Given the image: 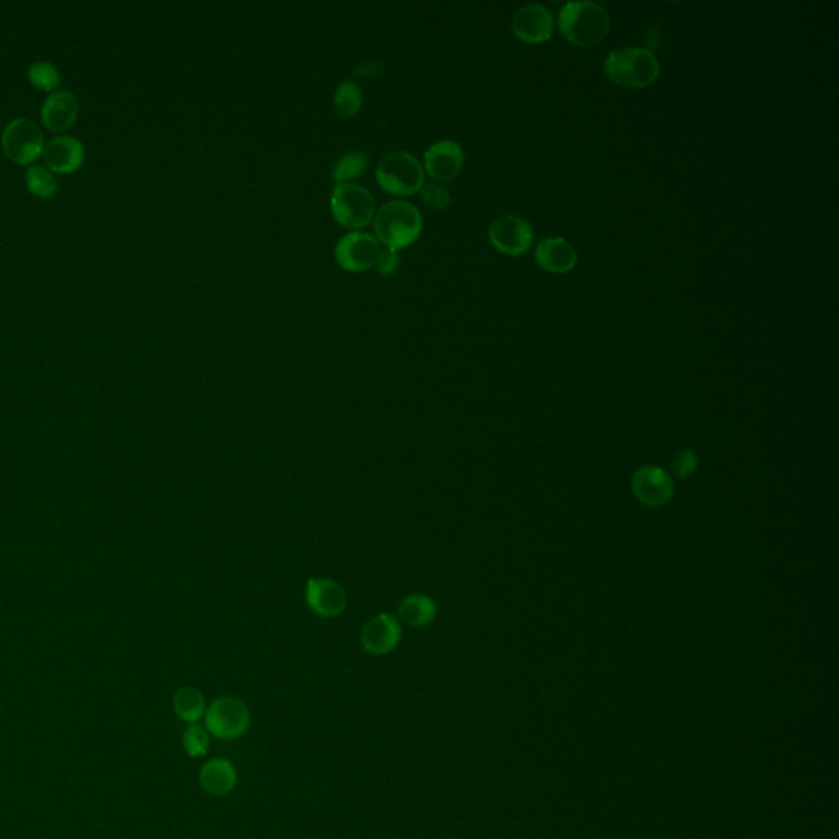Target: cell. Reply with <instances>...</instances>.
Returning <instances> with one entry per match:
<instances>
[{
    "mask_svg": "<svg viewBox=\"0 0 839 839\" xmlns=\"http://www.w3.org/2000/svg\"><path fill=\"white\" fill-rule=\"evenodd\" d=\"M511 32L523 43H546L555 33V19L551 12L539 4H531L517 10L511 20Z\"/></svg>",
    "mask_w": 839,
    "mask_h": 839,
    "instance_id": "11",
    "label": "cell"
},
{
    "mask_svg": "<svg viewBox=\"0 0 839 839\" xmlns=\"http://www.w3.org/2000/svg\"><path fill=\"white\" fill-rule=\"evenodd\" d=\"M27 185L30 191L33 192L37 197L48 199L53 197L58 189L59 183L56 179L55 174L51 173L46 166H32L27 171Z\"/></svg>",
    "mask_w": 839,
    "mask_h": 839,
    "instance_id": "23",
    "label": "cell"
},
{
    "mask_svg": "<svg viewBox=\"0 0 839 839\" xmlns=\"http://www.w3.org/2000/svg\"><path fill=\"white\" fill-rule=\"evenodd\" d=\"M379 251L381 248L374 235L363 230L349 231L338 239L335 261L347 273H365L375 265Z\"/></svg>",
    "mask_w": 839,
    "mask_h": 839,
    "instance_id": "8",
    "label": "cell"
},
{
    "mask_svg": "<svg viewBox=\"0 0 839 839\" xmlns=\"http://www.w3.org/2000/svg\"><path fill=\"white\" fill-rule=\"evenodd\" d=\"M329 210L341 227L357 231L374 220L375 201L373 194L359 184H335L329 194Z\"/></svg>",
    "mask_w": 839,
    "mask_h": 839,
    "instance_id": "5",
    "label": "cell"
},
{
    "mask_svg": "<svg viewBox=\"0 0 839 839\" xmlns=\"http://www.w3.org/2000/svg\"><path fill=\"white\" fill-rule=\"evenodd\" d=\"M695 465H697V459H695L692 453H690V451H684V453L679 455L677 461H675V473L679 475H682V477H684V475H689L692 473L693 469L697 467Z\"/></svg>",
    "mask_w": 839,
    "mask_h": 839,
    "instance_id": "29",
    "label": "cell"
},
{
    "mask_svg": "<svg viewBox=\"0 0 839 839\" xmlns=\"http://www.w3.org/2000/svg\"><path fill=\"white\" fill-rule=\"evenodd\" d=\"M46 166L55 173H74L83 166L84 147L77 138L61 135L48 141L43 149Z\"/></svg>",
    "mask_w": 839,
    "mask_h": 839,
    "instance_id": "15",
    "label": "cell"
},
{
    "mask_svg": "<svg viewBox=\"0 0 839 839\" xmlns=\"http://www.w3.org/2000/svg\"><path fill=\"white\" fill-rule=\"evenodd\" d=\"M79 112V102L71 91H56L41 107V122L53 131H64L73 125Z\"/></svg>",
    "mask_w": 839,
    "mask_h": 839,
    "instance_id": "16",
    "label": "cell"
},
{
    "mask_svg": "<svg viewBox=\"0 0 839 839\" xmlns=\"http://www.w3.org/2000/svg\"><path fill=\"white\" fill-rule=\"evenodd\" d=\"M375 266H377V271L381 273V275H383V277H391V275L397 273L399 267H401V255H399V251L391 249V248L381 249V251H379V256H377Z\"/></svg>",
    "mask_w": 839,
    "mask_h": 839,
    "instance_id": "27",
    "label": "cell"
},
{
    "mask_svg": "<svg viewBox=\"0 0 839 839\" xmlns=\"http://www.w3.org/2000/svg\"><path fill=\"white\" fill-rule=\"evenodd\" d=\"M489 241L502 255H525L533 247L535 230L527 220L517 215H507L495 220L491 225Z\"/></svg>",
    "mask_w": 839,
    "mask_h": 839,
    "instance_id": "9",
    "label": "cell"
},
{
    "mask_svg": "<svg viewBox=\"0 0 839 839\" xmlns=\"http://www.w3.org/2000/svg\"><path fill=\"white\" fill-rule=\"evenodd\" d=\"M383 69L385 68H383V61L377 59V58H373V59H367L365 63L359 64L355 69V74L371 79V77H379L383 73Z\"/></svg>",
    "mask_w": 839,
    "mask_h": 839,
    "instance_id": "28",
    "label": "cell"
},
{
    "mask_svg": "<svg viewBox=\"0 0 839 839\" xmlns=\"http://www.w3.org/2000/svg\"><path fill=\"white\" fill-rule=\"evenodd\" d=\"M2 149L10 161L19 165L33 163L43 155V133L35 122L30 119H14L9 122L0 137Z\"/></svg>",
    "mask_w": 839,
    "mask_h": 839,
    "instance_id": "7",
    "label": "cell"
},
{
    "mask_svg": "<svg viewBox=\"0 0 839 839\" xmlns=\"http://www.w3.org/2000/svg\"><path fill=\"white\" fill-rule=\"evenodd\" d=\"M397 613H399L401 621L407 623L409 627L421 628L437 618L438 610H437V603L433 602V599H429V595L415 593L401 600Z\"/></svg>",
    "mask_w": 839,
    "mask_h": 839,
    "instance_id": "19",
    "label": "cell"
},
{
    "mask_svg": "<svg viewBox=\"0 0 839 839\" xmlns=\"http://www.w3.org/2000/svg\"><path fill=\"white\" fill-rule=\"evenodd\" d=\"M183 744L185 753L191 757H202L209 751V731L201 725H189L184 731Z\"/></svg>",
    "mask_w": 839,
    "mask_h": 839,
    "instance_id": "25",
    "label": "cell"
},
{
    "mask_svg": "<svg viewBox=\"0 0 839 839\" xmlns=\"http://www.w3.org/2000/svg\"><path fill=\"white\" fill-rule=\"evenodd\" d=\"M610 25L609 12L597 2H567L557 17L563 37L581 48L599 45L609 35Z\"/></svg>",
    "mask_w": 839,
    "mask_h": 839,
    "instance_id": "1",
    "label": "cell"
},
{
    "mask_svg": "<svg viewBox=\"0 0 839 839\" xmlns=\"http://www.w3.org/2000/svg\"><path fill=\"white\" fill-rule=\"evenodd\" d=\"M249 723L251 713L239 697H219L205 712V730L221 741L241 738L249 728Z\"/></svg>",
    "mask_w": 839,
    "mask_h": 839,
    "instance_id": "6",
    "label": "cell"
},
{
    "mask_svg": "<svg viewBox=\"0 0 839 839\" xmlns=\"http://www.w3.org/2000/svg\"><path fill=\"white\" fill-rule=\"evenodd\" d=\"M369 167V156L365 155L361 149L347 151L345 155L339 156L333 169H331V177L337 184L353 183L365 176Z\"/></svg>",
    "mask_w": 839,
    "mask_h": 839,
    "instance_id": "22",
    "label": "cell"
},
{
    "mask_svg": "<svg viewBox=\"0 0 839 839\" xmlns=\"http://www.w3.org/2000/svg\"><path fill=\"white\" fill-rule=\"evenodd\" d=\"M420 199L429 209L443 210L451 203V194L441 184L427 183L420 189Z\"/></svg>",
    "mask_w": 839,
    "mask_h": 839,
    "instance_id": "26",
    "label": "cell"
},
{
    "mask_svg": "<svg viewBox=\"0 0 839 839\" xmlns=\"http://www.w3.org/2000/svg\"><path fill=\"white\" fill-rule=\"evenodd\" d=\"M199 782L202 789L212 797H225L237 787V769L225 757L210 759L202 766Z\"/></svg>",
    "mask_w": 839,
    "mask_h": 839,
    "instance_id": "17",
    "label": "cell"
},
{
    "mask_svg": "<svg viewBox=\"0 0 839 839\" xmlns=\"http://www.w3.org/2000/svg\"><path fill=\"white\" fill-rule=\"evenodd\" d=\"M305 600L313 613L323 618H335L347 605L345 589L333 579L311 577L307 581Z\"/></svg>",
    "mask_w": 839,
    "mask_h": 839,
    "instance_id": "12",
    "label": "cell"
},
{
    "mask_svg": "<svg viewBox=\"0 0 839 839\" xmlns=\"http://www.w3.org/2000/svg\"><path fill=\"white\" fill-rule=\"evenodd\" d=\"M28 79L35 87L43 89V91H53L61 83V76L58 73V69L53 64L46 63V61H37L32 64L28 69Z\"/></svg>",
    "mask_w": 839,
    "mask_h": 839,
    "instance_id": "24",
    "label": "cell"
},
{
    "mask_svg": "<svg viewBox=\"0 0 839 839\" xmlns=\"http://www.w3.org/2000/svg\"><path fill=\"white\" fill-rule=\"evenodd\" d=\"M659 71L656 55L645 48L615 50L603 63V73L611 83L627 89L649 87L656 83Z\"/></svg>",
    "mask_w": 839,
    "mask_h": 839,
    "instance_id": "3",
    "label": "cell"
},
{
    "mask_svg": "<svg viewBox=\"0 0 839 839\" xmlns=\"http://www.w3.org/2000/svg\"><path fill=\"white\" fill-rule=\"evenodd\" d=\"M401 627L399 620L389 613H379L367 621L361 631V645L365 653L383 656L392 653L401 643Z\"/></svg>",
    "mask_w": 839,
    "mask_h": 839,
    "instance_id": "13",
    "label": "cell"
},
{
    "mask_svg": "<svg viewBox=\"0 0 839 839\" xmlns=\"http://www.w3.org/2000/svg\"><path fill=\"white\" fill-rule=\"evenodd\" d=\"M465 166V149L455 140H439L423 156V171L438 183L453 181Z\"/></svg>",
    "mask_w": 839,
    "mask_h": 839,
    "instance_id": "10",
    "label": "cell"
},
{
    "mask_svg": "<svg viewBox=\"0 0 839 839\" xmlns=\"http://www.w3.org/2000/svg\"><path fill=\"white\" fill-rule=\"evenodd\" d=\"M173 708L181 720L195 725L207 712L205 697L197 687L185 685L174 693Z\"/></svg>",
    "mask_w": 839,
    "mask_h": 839,
    "instance_id": "20",
    "label": "cell"
},
{
    "mask_svg": "<svg viewBox=\"0 0 839 839\" xmlns=\"http://www.w3.org/2000/svg\"><path fill=\"white\" fill-rule=\"evenodd\" d=\"M535 257L543 271L553 274L569 273L579 261L577 249L567 239L559 237L541 239Z\"/></svg>",
    "mask_w": 839,
    "mask_h": 839,
    "instance_id": "14",
    "label": "cell"
},
{
    "mask_svg": "<svg viewBox=\"0 0 839 839\" xmlns=\"http://www.w3.org/2000/svg\"><path fill=\"white\" fill-rule=\"evenodd\" d=\"M374 231L379 243L399 251L419 239L423 231V219L411 202L389 201L375 210Z\"/></svg>",
    "mask_w": 839,
    "mask_h": 839,
    "instance_id": "2",
    "label": "cell"
},
{
    "mask_svg": "<svg viewBox=\"0 0 839 839\" xmlns=\"http://www.w3.org/2000/svg\"><path fill=\"white\" fill-rule=\"evenodd\" d=\"M365 95L361 86L355 79H345L338 84L333 94V110L341 119H353L363 107Z\"/></svg>",
    "mask_w": 839,
    "mask_h": 839,
    "instance_id": "21",
    "label": "cell"
},
{
    "mask_svg": "<svg viewBox=\"0 0 839 839\" xmlns=\"http://www.w3.org/2000/svg\"><path fill=\"white\" fill-rule=\"evenodd\" d=\"M635 493L639 501L651 507H657L666 502L672 493V483L666 474L659 469H641L635 477Z\"/></svg>",
    "mask_w": 839,
    "mask_h": 839,
    "instance_id": "18",
    "label": "cell"
},
{
    "mask_svg": "<svg viewBox=\"0 0 839 839\" xmlns=\"http://www.w3.org/2000/svg\"><path fill=\"white\" fill-rule=\"evenodd\" d=\"M375 181L383 192L409 197L417 194L425 184V171L417 156L409 151H393L383 156L375 167Z\"/></svg>",
    "mask_w": 839,
    "mask_h": 839,
    "instance_id": "4",
    "label": "cell"
}]
</instances>
